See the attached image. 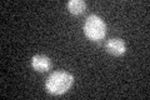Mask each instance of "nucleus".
<instances>
[{
  "instance_id": "obj_4",
  "label": "nucleus",
  "mask_w": 150,
  "mask_h": 100,
  "mask_svg": "<svg viewBox=\"0 0 150 100\" xmlns=\"http://www.w3.org/2000/svg\"><path fill=\"white\" fill-rule=\"evenodd\" d=\"M31 65L36 71L44 73V71H48L51 68V61L45 55H34L31 59Z\"/></svg>"
},
{
  "instance_id": "obj_3",
  "label": "nucleus",
  "mask_w": 150,
  "mask_h": 100,
  "mask_svg": "<svg viewBox=\"0 0 150 100\" xmlns=\"http://www.w3.org/2000/svg\"><path fill=\"white\" fill-rule=\"evenodd\" d=\"M105 49L108 53H110L112 55H123L126 51V45L119 38H111V39L106 41Z\"/></svg>"
},
{
  "instance_id": "obj_2",
  "label": "nucleus",
  "mask_w": 150,
  "mask_h": 100,
  "mask_svg": "<svg viewBox=\"0 0 150 100\" xmlns=\"http://www.w3.org/2000/svg\"><path fill=\"white\" fill-rule=\"evenodd\" d=\"M84 33L90 40L99 41L106 34V25L100 16L93 14L89 15L84 23Z\"/></svg>"
},
{
  "instance_id": "obj_5",
  "label": "nucleus",
  "mask_w": 150,
  "mask_h": 100,
  "mask_svg": "<svg viewBox=\"0 0 150 100\" xmlns=\"http://www.w3.org/2000/svg\"><path fill=\"white\" fill-rule=\"evenodd\" d=\"M68 9L71 14H81L84 10H86V4L83 0H70L68 3Z\"/></svg>"
},
{
  "instance_id": "obj_1",
  "label": "nucleus",
  "mask_w": 150,
  "mask_h": 100,
  "mask_svg": "<svg viewBox=\"0 0 150 100\" xmlns=\"http://www.w3.org/2000/svg\"><path fill=\"white\" fill-rule=\"evenodd\" d=\"M73 83H74V77L71 74L64 70H59V71H54L53 74L49 75V78L46 79L45 83V88L50 94L62 95L71 88Z\"/></svg>"
}]
</instances>
